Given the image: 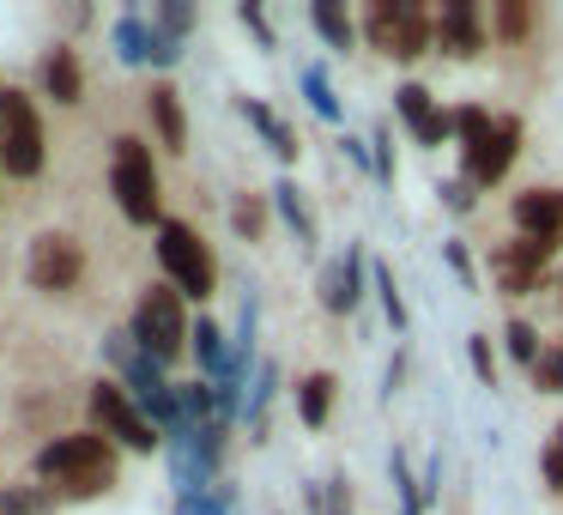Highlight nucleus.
Listing matches in <instances>:
<instances>
[{"label": "nucleus", "instance_id": "nucleus-24", "mask_svg": "<svg viewBox=\"0 0 563 515\" xmlns=\"http://www.w3.org/2000/svg\"><path fill=\"white\" fill-rule=\"evenodd\" d=\"M454 134H461V158H466V152H478V146H485L490 116L478 110V103H466V110H454Z\"/></svg>", "mask_w": 563, "mask_h": 515}, {"label": "nucleus", "instance_id": "nucleus-14", "mask_svg": "<svg viewBox=\"0 0 563 515\" xmlns=\"http://www.w3.org/2000/svg\"><path fill=\"white\" fill-rule=\"evenodd\" d=\"M152 122H158V140L170 152H188V116H183V103H176V86H152Z\"/></svg>", "mask_w": 563, "mask_h": 515}, {"label": "nucleus", "instance_id": "nucleus-28", "mask_svg": "<svg viewBox=\"0 0 563 515\" xmlns=\"http://www.w3.org/2000/svg\"><path fill=\"white\" fill-rule=\"evenodd\" d=\"M376 292H382V316H388V328H406V304H400V292H394V273H388V261H376Z\"/></svg>", "mask_w": 563, "mask_h": 515}, {"label": "nucleus", "instance_id": "nucleus-35", "mask_svg": "<svg viewBox=\"0 0 563 515\" xmlns=\"http://www.w3.org/2000/svg\"><path fill=\"white\" fill-rule=\"evenodd\" d=\"M0 515H37V497H31L25 485H13L7 497H0Z\"/></svg>", "mask_w": 563, "mask_h": 515}, {"label": "nucleus", "instance_id": "nucleus-16", "mask_svg": "<svg viewBox=\"0 0 563 515\" xmlns=\"http://www.w3.org/2000/svg\"><path fill=\"white\" fill-rule=\"evenodd\" d=\"M328 413H333V376H328V370H316V376L297 382V418H303L309 430H321V425H328Z\"/></svg>", "mask_w": 563, "mask_h": 515}, {"label": "nucleus", "instance_id": "nucleus-13", "mask_svg": "<svg viewBox=\"0 0 563 515\" xmlns=\"http://www.w3.org/2000/svg\"><path fill=\"white\" fill-rule=\"evenodd\" d=\"M551 249L533 243V237H521V243H503L497 249V285L503 292H533L539 285V261H545Z\"/></svg>", "mask_w": 563, "mask_h": 515}, {"label": "nucleus", "instance_id": "nucleus-38", "mask_svg": "<svg viewBox=\"0 0 563 515\" xmlns=\"http://www.w3.org/2000/svg\"><path fill=\"white\" fill-rule=\"evenodd\" d=\"M243 25L255 31V37L267 43V50H273V31H267V19H261V7H243Z\"/></svg>", "mask_w": 563, "mask_h": 515}, {"label": "nucleus", "instance_id": "nucleus-11", "mask_svg": "<svg viewBox=\"0 0 563 515\" xmlns=\"http://www.w3.org/2000/svg\"><path fill=\"white\" fill-rule=\"evenodd\" d=\"M357 297H364V249H345L340 267H321V304L333 316H352Z\"/></svg>", "mask_w": 563, "mask_h": 515}, {"label": "nucleus", "instance_id": "nucleus-20", "mask_svg": "<svg viewBox=\"0 0 563 515\" xmlns=\"http://www.w3.org/2000/svg\"><path fill=\"white\" fill-rule=\"evenodd\" d=\"M188 340H195V358H200V364L219 376L224 358H231V352H224V328H219V321H195V328H188Z\"/></svg>", "mask_w": 563, "mask_h": 515}, {"label": "nucleus", "instance_id": "nucleus-37", "mask_svg": "<svg viewBox=\"0 0 563 515\" xmlns=\"http://www.w3.org/2000/svg\"><path fill=\"white\" fill-rule=\"evenodd\" d=\"M442 255H449V267H454V280H461V285H466V292H473V261H466V249H461V243H449V249H442Z\"/></svg>", "mask_w": 563, "mask_h": 515}, {"label": "nucleus", "instance_id": "nucleus-1", "mask_svg": "<svg viewBox=\"0 0 563 515\" xmlns=\"http://www.w3.org/2000/svg\"><path fill=\"white\" fill-rule=\"evenodd\" d=\"M37 479H49L62 497H103L115 485V454L103 437H62L37 454Z\"/></svg>", "mask_w": 563, "mask_h": 515}, {"label": "nucleus", "instance_id": "nucleus-23", "mask_svg": "<svg viewBox=\"0 0 563 515\" xmlns=\"http://www.w3.org/2000/svg\"><path fill=\"white\" fill-rule=\"evenodd\" d=\"M115 55H122L128 67L146 62V55H152V31L140 25V19H115Z\"/></svg>", "mask_w": 563, "mask_h": 515}, {"label": "nucleus", "instance_id": "nucleus-8", "mask_svg": "<svg viewBox=\"0 0 563 515\" xmlns=\"http://www.w3.org/2000/svg\"><path fill=\"white\" fill-rule=\"evenodd\" d=\"M25 273H31L37 292H67V285H79V273H86V249L67 231H43V237H31Z\"/></svg>", "mask_w": 563, "mask_h": 515}, {"label": "nucleus", "instance_id": "nucleus-29", "mask_svg": "<svg viewBox=\"0 0 563 515\" xmlns=\"http://www.w3.org/2000/svg\"><path fill=\"white\" fill-rule=\"evenodd\" d=\"M309 503H316L321 515H352V485H345V479H328L321 491H309Z\"/></svg>", "mask_w": 563, "mask_h": 515}, {"label": "nucleus", "instance_id": "nucleus-36", "mask_svg": "<svg viewBox=\"0 0 563 515\" xmlns=\"http://www.w3.org/2000/svg\"><path fill=\"white\" fill-rule=\"evenodd\" d=\"M188 25H195V7H188V0H170V7H164V31L176 37V31H188Z\"/></svg>", "mask_w": 563, "mask_h": 515}, {"label": "nucleus", "instance_id": "nucleus-39", "mask_svg": "<svg viewBox=\"0 0 563 515\" xmlns=\"http://www.w3.org/2000/svg\"><path fill=\"white\" fill-rule=\"evenodd\" d=\"M466 352H473V370H478V382H490V352H485V340H466Z\"/></svg>", "mask_w": 563, "mask_h": 515}, {"label": "nucleus", "instance_id": "nucleus-15", "mask_svg": "<svg viewBox=\"0 0 563 515\" xmlns=\"http://www.w3.org/2000/svg\"><path fill=\"white\" fill-rule=\"evenodd\" d=\"M43 86H49V98H55V103H79V98H86V74H79V55H74V50H49Z\"/></svg>", "mask_w": 563, "mask_h": 515}, {"label": "nucleus", "instance_id": "nucleus-7", "mask_svg": "<svg viewBox=\"0 0 563 515\" xmlns=\"http://www.w3.org/2000/svg\"><path fill=\"white\" fill-rule=\"evenodd\" d=\"M91 418H98L115 442H128V449H140V454L158 449V425H152L134 401H128L122 382H91Z\"/></svg>", "mask_w": 563, "mask_h": 515}, {"label": "nucleus", "instance_id": "nucleus-19", "mask_svg": "<svg viewBox=\"0 0 563 515\" xmlns=\"http://www.w3.org/2000/svg\"><path fill=\"white\" fill-rule=\"evenodd\" d=\"M231 224H236V237L261 243V237H267V200H261V195H236L231 200Z\"/></svg>", "mask_w": 563, "mask_h": 515}, {"label": "nucleus", "instance_id": "nucleus-32", "mask_svg": "<svg viewBox=\"0 0 563 515\" xmlns=\"http://www.w3.org/2000/svg\"><path fill=\"white\" fill-rule=\"evenodd\" d=\"M176 515H231V509H224V491H219V497L200 491V497H176Z\"/></svg>", "mask_w": 563, "mask_h": 515}, {"label": "nucleus", "instance_id": "nucleus-21", "mask_svg": "<svg viewBox=\"0 0 563 515\" xmlns=\"http://www.w3.org/2000/svg\"><path fill=\"white\" fill-rule=\"evenodd\" d=\"M303 98H309V110H316L321 116V122H340V98H333V79L328 74H321V67H309V74H303Z\"/></svg>", "mask_w": 563, "mask_h": 515}, {"label": "nucleus", "instance_id": "nucleus-27", "mask_svg": "<svg viewBox=\"0 0 563 515\" xmlns=\"http://www.w3.org/2000/svg\"><path fill=\"white\" fill-rule=\"evenodd\" d=\"M273 207L285 212V224H291L297 237H316V224H309V212H303V200H297V188H291V183L273 188Z\"/></svg>", "mask_w": 563, "mask_h": 515}, {"label": "nucleus", "instance_id": "nucleus-5", "mask_svg": "<svg viewBox=\"0 0 563 515\" xmlns=\"http://www.w3.org/2000/svg\"><path fill=\"white\" fill-rule=\"evenodd\" d=\"M43 116L31 110L25 91H0V164L13 176H37L43 171Z\"/></svg>", "mask_w": 563, "mask_h": 515}, {"label": "nucleus", "instance_id": "nucleus-3", "mask_svg": "<svg viewBox=\"0 0 563 515\" xmlns=\"http://www.w3.org/2000/svg\"><path fill=\"white\" fill-rule=\"evenodd\" d=\"M158 267H164V280H170L183 297H212V285H219L212 249L200 243V231H195V224H183V219H164L158 224Z\"/></svg>", "mask_w": 563, "mask_h": 515}, {"label": "nucleus", "instance_id": "nucleus-22", "mask_svg": "<svg viewBox=\"0 0 563 515\" xmlns=\"http://www.w3.org/2000/svg\"><path fill=\"white\" fill-rule=\"evenodd\" d=\"M394 103H400V122L412 128V134H418V128L430 122V116H437V103H430V91L418 86V79H406V86L394 91Z\"/></svg>", "mask_w": 563, "mask_h": 515}, {"label": "nucleus", "instance_id": "nucleus-12", "mask_svg": "<svg viewBox=\"0 0 563 515\" xmlns=\"http://www.w3.org/2000/svg\"><path fill=\"white\" fill-rule=\"evenodd\" d=\"M437 43H442V55H466V62L485 50V25H478V13L466 7V0H449V7H442Z\"/></svg>", "mask_w": 563, "mask_h": 515}, {"label": "nucleus", "instance_id": "nucleus-33", "mask_svg": "<svg viewBox=\"0 0 563 515\" xmlns=\"http://www.w3.org/2000/svg\"><path fill=\"white\" fill-rule=\"evenodd\" d=\"M442 200H449L454 212H466L478 195H473V183H466V176H449V183H442Z\"/></svg>", "mask_w": 563, "mask_h": 515}, {"label": "nucleus", "instance_id": "nucleus-10", "mask_svg": "<svg viewBox=\"0 0 563 515\" xmlns=\"http://www.w3.org/2000/svg\"><path fill=\"white\" fill-rule=\"evenodd\" d=\"M515 152H521V122H497L485 134V146L466 152V183H503V171L515 164Z\"/></svg>", "mask_w": 563, "mask_h": 515}, {"label": "nucleus", "instance_id": "nucleus-30", "mask_svg": "<svg viewBox=\"0 0 563 515\" xmlns=\"http://www.w3.org/2000/svg\"><path fill=\"white\" fill-rule=\"evenodd\" d=\"M539 467H545V485L563 491V425L551 430V442H545V454H539Z\"/></svg>", "mask_w": 563, "mask_h": 515}, {"label": "nucleus", "instance_id": "nucleus-2", "mask_svg": "<svg viewBox=\"0 0 563 515\" xmlns=\"http://www.w3.org/2000/svg\"><path fill=\"white\" fill-rule=\"evenodd\" d=\"M188 328L195 321L183 316V292L176 285H146V297L134 304V346L152 358V364H170L188 346Z\"/></svg>", "mask_w": 563, "mask_h": 515}, {"label": "nucleus", "instance_id": "nucleus-31", "mask_svg": "<svg viewBox=\"0 0 563 515\" xmlns=\"http://www.w3.org/2000/svg\"><path fill=\"white\" fill-rule=\"evenodd\" d=\"M527 25H533V13H527L521 0H509V7L497 13V31H503V37H527Z\"/></svg>", "mask_w": 563, "mask_h": 515}, {"label": "nucleus", "instance_id": "nucleus-4", "mask_svg": "<svg viewBox=\"0 0 563 515\" xmlns=\"http://www.w3.org/2000/svg\"><path fill=\"white\" fill-rule=\"evenodd\" d=\"M110 195L128 212V224H164L158 219V176H152V152L134 134L115 140V164H110Z\"/></svg>", "mask_w": 563, "mask_h": 515}, {"label": "nucleus", "instance_id": "nucleus-18", "mask_svg": "<svg viewBox=\"0 0 563 515\" xmlns=\"http://www.w3.org/2000/svg\"><path fill=\"white\" fill-rule=\"evenodd\" d=\"M309 25H316L321 37L333 43V50H352V19H345V7H333V0H316V7H309Z\"/></svg>", "mask_w": 563, "mask_h": 515}, {"label": "nucleus", "instance_id": "nucleus-26", "mask_svg": "<svg viewBox=\"0 0 563 515\" xmlns=\"http://www.w3.org/2000/svg\"><path fill=\"white\" fill-rule=\"evenodd\" d=\"M533 388H539V394H563V346H545V352H539Z\"/></svg>", "mask_w": 563, "mask_h": 515}, {"label": "nucleus", "instance_id": "nucleus-9", "mask_svg": "<svg viewBox=\"0 0 563 515\" xmlns=\"http://www.w3.org/2000/svg\"><path fill=\"white\" fill-rule=\"evenodd\" d=\"M515 231L533 237V243H563V195L558 188H533V195H515Z\"/></svg>", "mask_w": 563, "mask_h": 515}, {"label": "nucleus", "instance_id": "nucleus-6", "mask_svg": "<svg viewBox=\"0 0 563 515\" xmlns=\"http://www.w3.org/2000/svg\"><path fill=\"white\" fill-rule=\"evenodd\" d=\"M364 37L376 43L382 55H394V62H412V55H424V43L437 37V25H430L418 7H406V0H376L364 13Z\"/></svg>", "mask_w": 563, "mask_h": 515}, {"label": "nucleus", "instance_id": "nucleus-17", "mask_svg": "<svg viewBox=\"0 0 563 515\" xmlns=\"http://www.w3.org/2000/svg\"><path fill=\"white\" fill-rule=\"evenodd\" d=\"M243 116H249V122H255V134L267 140V146L279 152L285 164L297 158V134H291V122H279V116H273L267 103H255V98H243Z\"/></svg>", "mask_w": 563, "mask_h": 515}, {"label": "nucleus", "instance_id": "nucleus-34", "mask_svg": "<svg viewBox=\"0 0 563 515\" xmlns=\"http://www.w3.org/2000/svg\"><path fill=\"white\" fill-rule=\"evenodd\" d=\"M176 55H183V50H176V37H170V31H152V55H146V62H158V67H176Z\"/></svg>", "mask_w": 563, "mask_h": 515}, {"label": "nucleus", "instance_id": "nucleus-25", "mask_svg": "<svg viewBox=\"0 0 563 515\" xmlns=\"http://www.w3.org/2000/svg\"><path fill=\"white\" fill-rule=\"evenodd\" d=\"M503 352H509L515 364H527V370H533V364H539V352H545V346H539V333L527 328V321H509V333H503Z\"/></svg>", "mask_w": 563, "mask_h": 515}]
</instances>
